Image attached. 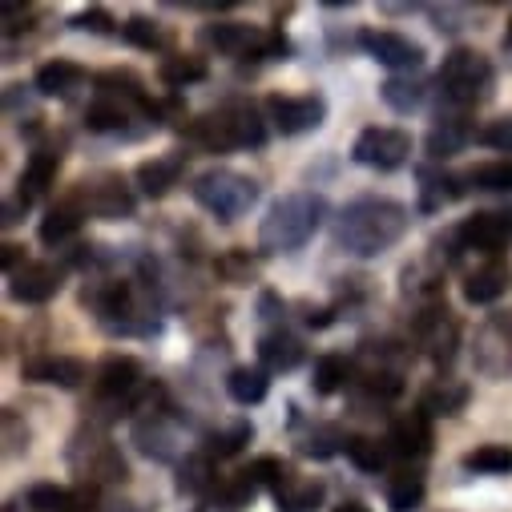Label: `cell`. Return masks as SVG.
<instances>
[{"label":"cell","instance_id":"cell-1","mask_svg":"<svg viewBox=\"0 0 512 512\" xmlns=\"http://www.w3.org/2000/svg\"><path fill=\"white\" fill-rule=\"evenodd\" d=\"M412 226L408 206L392 198H359L335 218V242L355 254V259H375V254L392 250Z\"/></svg>","mask_w":512,"mask_h":512},{"label":"cell","instance_id":"cell-2","mask_svg":"<svg viewBox=\"0 0 512 512\" xmlns=\"http://www.w3.org/2000/svg\"><path fill=\"white\" fill-rule=\"evenodd\" d=\"M323 214H327V202L311 190H299V194H287L279 198L263 226H259V246L267 254H283V250H299L319 226H323Z\"/></svg>","mask_w":512,"mask_h":512},{"label":"cell","instance_id":"cell-3","mask_svg":"<svg viewBox=\"0 0 512 512\" xmlns=\"http://www.w3.org/2000/svg\"><path fill=\"white\" fill-rule=\"evenodd\" d=\"M190 142H198L202 150L210 154H226V150H259L267 142V125L259 121L250 105H222L206 117H194L190 130H186Z\"/></svg>","mask_w":512,"mask_h":512},{"label":"cell","instance_id":"cell-4","mask_svg":"<svg viewBox=\"0 0 512 512\" xmlns=\"http://www.w3.org/2000/svg\"><path fill=\"white\" fill-rule=\"evenodd\" d=\"M190 190H194V202L202 210H210L214 218H222V222H234V218L250 214L254 202H259V194H263L259 182L238 174V170H206V174L194 178Z\"/></svg>","mask_w":512,"mask_h":512},{"label":"cell","instance_id":"cell-5","mask_svg":"<svg viewBox=\"0 0 512 512\" xmlns=\"http://www.w3.org/2000/svg\"><path fill=\"white\" fill-rule=\"evenodd\" d=\"M202 41H206L210 49L234 57V61H246V57H250V61H263V57L287 61V53H291V41H287L283 33H275V29H254V25H242V21H214V25L202 33Z\"/></svg>","mask_w":512,"mask_h":512},{"label":"cell","instance_id":"cell-6","mask_svg":"<svg viewBox=\"0 0 512 512\" xmlns=\"http://www.w3.org/2000/svg\"><path fill=\"white\" fill-rule=\"evenodd\" d=\"M436 81H440V89H444V97L452 105L468 109L480 97H488V89H492V61L484 53H476V49H452L444 57Z\"/></svg>","mask_w":512,"mask_h":512},{"label":"cell","instance_id":"cell-7","mask_svg":"<svg viewBox=\"0 0 512 512\" xmlns=\"http://www.w3.org/2000/svg\"><path fill=\"white\" fill-rule=\"evenodd\" d=\"M69 198L81 206L85 218L93 214V218L117 222V218H130L134 214V194H130V186H125L121 174H93V178L77 182V190Z\"/></svg>","mask_w":512,"mask_h":512},{"label":"cell","instance_id":"cell-8","mask_svg":"<svg viewBox=\"0 0 512 512\" xmlns=\"http://www.w3.org/2000/svg\"><path fill=\"white\" fill-rule=\"evenodd\" d=\"M351 158L367 170H400L408 158H412V134L408 130H396V125H371L363 130L351 146Z\"/></svg>","mask_w":512,"mask_h":512},{"label":"cell","instance_id":"cell-9","mask_svg":"<svg viewBox=\"0 0 512 512\" xmlns=\"http://www.w3.org/2000/svg\"><path fill=\"white\" fill-rule=\"evenodd\" d=\"M412 339H416V347H420L432 363H452V355H456V347H460V323H456V315L436 299V303H428V307L412 319Z\"/></svg>","mask_w":512,"mask_h":512},{"label":"cell","instance_id":"cell-10","mask_svg":"<svg viewBox=\"0 0 512 512\" xmlns=\"http://www.w3.org/2000/svg\"><path fill=\"white\" fill-rule=\"evenodd\" d=\"M267 113L275 121V130L283 138H295V134H311L327 121V101L319 93H299V97H283V93H271L267 97Z\"/></svg>","mask_w":512,"mask_h":512},{"label":"cell","instance_id":"cell-11","mask_svg":"<svg viewBox=\"0 0 512 512\" xmlns=\"http://www.w3.org/2000/svg\"><path fill=\"white\" fill-rule=\"evenodd\" d=\"M359 45H363L367 57H375L388 69H420L424 65V45H416L412 37L392 33V29H363Z\"/></svg>","mask_w":512,"mask_h":512},{"label":"cell","instance_id":"cell-12","mask_svg":"<svg viewBox=\"0 0 512 512\" xmlns=\"http://www.w3.org/2000/svg\"><path fill=\"white\" fill-rule=\"evenodd\" d=\"M456 238L468 250L500 254L512 242V210H476L472 218H464V226L456 230Z\"/></svg>","mask_w":512,"mask_h":512},{"label":"cell","instance_id":"cell-13","mask_svg":"<svg viewBox=\"0 0 512 512\" xmlns=\"http://www.w3.org/2000/svg\"><path fill=\"white\" fill-rule=\"evenodd\" d=\"M65 283V271L57 263H25L17 275H9V295L25 307L49 303Z\"/></svg>","mask_w":512,"mask_h":512},{"label":"cell","instance_id":"cell-14","mask_svg":"<svg viewBox=\"0 0 512 512\" xmlns=\"http://www.w3.org/2000/svg\"><path fill=\"white\" fill-rule=\"evenodd\" d=\"M138 388H142V363L134 355L113 351V355L101 359V367H97V392L105 400H117V404L125 400V404H130V396Z\"/></svg>","mask_w":512,"mask_h":512},{"label":"cell","instance_id":"cell-15","mask_svg":"<svg viewBox=\"0 0 512 512\" xmlns=\"http://www.w3.org/2000/svg\"><path fill=\"white\" fill-rule=\"evenodd\" d=\"M93 504H97L93 484H81V488L33 484L29 488V508H37V512H93Z\"/></svg>","mask_w":512,"mask_h":512},{"label":"cell","instance_id":"cell-16","mask_svg":"<svg viewBox=\"0 0 512 512\" xmlns=\"http://www.w3.org/2000/svg\"><path fill=\"white\" fill-rule=\"evenodd\" d=\"M388 444L396 456H428L432 452V416L428 412H404L392 420Z\"/></svg>","mask_w":512,"mask_h":512},{"label":"cell","instance_id":"cell-17","mask_svg":"<svg viewBox=\"0 0 512 512\" xmlns=\"http://www.w3.org/2000/svg\"><path fill=\"white\" fill-rule=\"evenodd\" d=\"M25 379H37V383H57V388H81L89 379V367L73 355H41V359H29L25 363Z\"/></svg>","mask_w":512,"mask_h":512},{"label":"cell","instance_id":"cell-18","mask_svg":"<svg viewBox=\"0 0 512 512\" xmlns=\"http://www.w3.org/2000/svg\"><path fill=\"white\" fill-rule=\"evenodd\" d=\"M323 496H327L323 480H315V476H299V472H287V480L275 488V504H279V512H315V508L323 504Z\"/></svg>","mask_w":512,"mask_h":512},{"label":"cell","instance_id":"cell-19","mask_svg":"<svg viewBox=\"0 0 512 512\" xmlns=\"http://www.w3.org/2000/svg\"><path fill=\"white\" fill-rule=\"evenodd\" d=\"M468 400H472L468 383H460V379H436V383H428L424 396H420V412H428V416H460L468 408Z\"/></svg>","mask_w":512,"mask_h":512},{"label":"cell","instance_id":"cell-20","mask_svg":"<svg viewBox=\"0 0 512 512\" xmlns=\"http://www.w3.org/2000/svg\"><path fill=\"white\" fill-rule=\"evenodd\" d=\"M33 85H37L41 97H69V93H77L85 85V69L77 61L57 57V61H49V65L37 69V81Z\"/></svg>","mask_w":512,"mask_h":512},{"label":"cell","instance_id":"cell-21","mask_svg":"<svg viewBox=\"0 0 512 512\" xmlns=\"http://www.w3.org/2000/svg\"><path fill=\"white\" fill-rule=\"evenodd\" d=\"M57 170H61V150H33V158H29V166L21 170V198L25 202H33V198H41L53 182H57Z\"/></svg>","mask_w":512,"mask_h":512},{"label":"cell","instance_id":"cell-22","mask_svg":"<svg viewBox=\"0 0 512 512\" xmlns=\"http://www.w3.org/2000/svg\"><path fill=\"white\" fill-rule=\"evenodd\" d=\"M182 166H186L182 154H166V158H150V162H142L134 178H138V186H142L146 198H162V194H170V186H178Z\"/></svg>","mask_w":512,"mask_h":512},{"label":"cell","instance_id":"cell-23","mask_svg":"<svg viewBox=\"0 0 512 512\" xmlns=\"http://www.w3.org/2000/svg\"><path fill=\"white\" fill-rule=\"evenodd\" d=\"M134 113H146L138 105H125V101H113V97H93V105L85 109V125L97 134H121L125 125L134 121ZM150 117V113H146Z\"/></svg>","mask_w":512,"mask_h":512},{"label":"cell","instance_id":"cell-24","mask_svg":"<svg viewBox=\"0 0 512 512\" xmlns=\"http://www.w3.org/2000/svg\"><path fill=\"white\" fill-rule=\"evenodd\" d=\"M472 138H480L472 125H468V117H440L436 125H432V134H428V154L440 162V158H452V154H460Z\"/></svg>","mask_w":512,"mask_h":512},{"label":"cell","instance_id":"cell-25","mask_svg":"<svg viewBox=\"0 0 512 512\" xmlns=\"http://www.w3.org/2000/svg\"><path fill=\"white\" fill-rule=\"evenodd\" d=\"M504 287H508V267L492 259V263H484L480 271H472L464 279V299L472 307H488V303H496L504 295Z\"/></svg>","mask_w":512,"mask_h":512},{"label":"cell","instance_id":"cell-26","mask_svg":"<svg viewBox=\"0 0 512 512\" xmlns=\"http://www.w3.org/2000/svg\"><path fill=\"white\" fill-rule=\"evenodd\" d=\"M259 359H263V371H295L303 363V343L287 331H267L259 339Z\"/></svg>","mask_w":512,"mask_h":512},{"label":"cell","instance_id":"cell-27","mask_svg":"<svg viewBox=\"0 0 512 512\" xmlns=\"http://www.w3.org/2000/svg\"><path fill=\"white\" fill-rule=\"evenodd\" d=\"M81 222H85V214H81V206L73 202V198H65V202H57L45 218H41V242L45 246H65L77 230H81Z\"/></svg>","mask_w":512,"mask_h":512},{"label":"cell","instance_id":"cell-28","mask_svg":"<svg viewBox=\"0 0 512 512\" xmlns=\"http://www.w3.org/2000/svg\"><path fill=\"white\" fill-rule=\"evenodd\" d=\"M267 375H271V371H263V367H234V371L226 375V392H230V400L242 404V408L263 404L267 392H271V379H267Z\"/></svg>","mask_w":512,"mask_h":512},{"label":"cell","instance_id":"cell-29","mask_svg":"<svg viewBox=\"0 0 512 512\" xmlns=\"http://www.w3.org/2000/svg\"><path fill=\"white\" fill-rule=\"evenodd\" d=\"M392 444L388 440H375V436H351L347 440V460L359 468V472H383L392 464Z\"/></svg>","mask_w":512,"mask_h":512},{"label":"cell","instance_id":"cell-30","mask_svg":"<svg viewBox=\"0 0 512 512\" xmlns=\"http://www.w3.org/2000/svg\"><path fill=\"white\" fill-rule=\"evenodd\" d=\"M424 496H428V484H424V476L420 472H396L392 480H388V508L392 512H416L420 504H424Z\"/></svg>","mask_w":512,"mask_h":512},{"label":"cell","instance_id":"cell-31","mask_svg":"<svg viewBox=\"0 0 512 512\" xmlns=\"http://www.w3.org/2000/svg\"><path fill=\"white\" fill-rule=\"evenodd\" d=\"M464 468L480 472V476H508L512 472V444H480L464 456Z\"/></svg>","mask_w":512,"mask_h":512},{"label":"cell","instance_id":"cell-32","mask_svg":"<svg viewBox=\"0 0 512 512\" xmlns=\"http://www.w3.org/2000/svg\"><path fill=\"white\" fill-rule=\"evenodd\" d=\"M93 480H109V484H125L130 480V468H125L121 452L109 444V440H97L93 444V456H89V468H85Z\"/></svg>","mask_w":512,"mask_h":512},{"label":"cell","instance_id":"cell-33","mask_svg":"<svg viewBox=\"0 0 512 512\" xmlns=\"http://www.w3.org/2000/svg\"><path fill=\"white\" fill-rule=\"evenodd\" d=\"M351 379V363L343 355H319L315 359V375H311V388L319 396H335L339 388H347Z\"/></svg>","mask_w":512,"mask_h":512},{"label":"cell","instance_id":"cell-34","mask_svg":"<svg viewBox=\"0 0 512 512\" xmlns=\"http://www.w3.org/2000/svg\"><path fill=\"white\" fill-rule=\"evenodd\" d=\"M162 81L170 85V89H186V85H198V81H206V61L202 57H186V53H174V57H166L162 61Z\"/></svg>","mask_w":512,"mask_h":512},{"label":"cell","instance_id":"cell-35","mask_svg":"<svg viewBox=\"0 0 512 512\" xmlns=\"http://www.w3.org/2000/svg\"><path fill=\"white\" fill-rule=\"evenodd\" d=\"M452 198H460V178L436 174V170H420V206L424 210H440Z\"/></svg>","mask_w":512,"mask_h":512},{"label":"cell","instance_id":"cell-36","mask_svg":"<svg viewBox=\"0 0 512 512\" xmlns=\"http://www.w3.org/2000/svg\"><path fill=\"white\" fill-rule=\"evenodd\" d=\"M379 97L388 101L396 113H412L424 105V81H412V77H388L379 85Z\"/></svg>","mask_w":512,"mask_h":512},{"label":"cell","instance_id":"cell-37","mask_svg":"<svg viewBox=\"0 0 512 512\" xmlns=\"http://www.w3.org/2000/svg\"><path fill=\"white\" fill-rule=\"evenodd\" d=\"M250 436H254V428L246 420H238V424H230L222 432H210L206 436V456H238L250 444Z\"/></svg>","mask_w":512,"mask_h":512},{"label":"cell","instance_id":"cell-38","mask_svg":"<svg viewBox=\"0 0 512 512\" xmlns=\"http://www.w3.org/2000/svg\"><path fill=\"white\" fill-rule=\"evenodd\" d=\"M347 440H351V436H343L335 424H319V428L299 444V452H303V456H315V460H327V456H335L339 448L347 452Z\"/></svg>","mask_w":512,"mask_h":512},{"label":"cell","instance_id":"cell-39","mask_svg":"<svg viewBox=\"0 0 512 512\" xmlns=\"http://www.w3.org/2000/svg\"><path fill=\"white\" fill-rule=\"evenodd\" d=\"M134 444L146 452V456H154V460H170V444H174V436H170V428L162 424V420H150V424H138V432H134Z\"/></svg>","mask_w":512,"mask_h":512},{"label":"cell","instance_id":"cell-40","mask_svg":"<svg viewBox=\"0 0 512 512\" xmlns=\"http://www.w3.org/2000/svg\"><path fill=\"white\" fill-rule=\"evenodd\" d=\"M468 182H472L476 190H492V194L512 190V162H508V158H504V162H484V166H476V170L468 174Z\"/></svg>","mask_w":512,"mask_h":512},{"label":"cell","instance_id":"cell-41","mask_svg":"<svg viewBox=\"0 0 512 512\" xmlns=\"http://www.w3.org/2000/svg\"><path fill=\"white\" fill-rule=\"evenodd\" d=\"M121 33H125V41H130V45H138V49H150V53L166 45V33H162L154 21H146V17L125 21V25H121Z\"/></svg>","mask_w":512,"mask_h":512},{"label":"cell","instance_id":"cell-42","mask_svg":"<svg viewBox=\"0 0 512 512\" xmlns=\"http://www.w3.org/2000/svg\"><path fill=\"white\" fill-rule=\"evenodd\" d=\"M182 492H206L214 488V476H210V456H190L182 464Z\"/></svg>","mask_w":512,"mask_h":512},{"label":"cell","instance_id":"cell-43","mask_svg":"<svg viewBox=\"0 0 512 512\" xmlns=\"http://www.w3.org/2000/svg\"><path fill=\"white\" fill-rule=\"evenodd\" d=\"M218 275H226L230 283H250L254 279V263H250V254L246 250H230L218 259Z\"/></svg>","mask_w":512,"mask_h":512},{"label":"cell","instance_id":"cell-44","mask_svg":"<svg viewBox=\"0 0 512 512\" xmlns=\"http://www.w3.org/2000/svg\"><path fill=\"white\" fill-rule=\"evenodd\" d=\"M69 25H73V29H81V33H97V37L117 33V21H113L105 9H85V13H77Z\"/></svg>","mask_w":512,"mask_h":512},{"label":"cell","instance_id":"cell-45","mask_svg":"<svg viewBox=\"0 0 512 512\" xmlns=\"http://www.w3.org/2000/svg\"><path fill=\"white\" fill-rule=\"evenodd\" d=\"M480 142L492 150H512V117H496L480 130Z\"/></svg>","mask_w":512,"mask_h":512},{"label":"cell","instance_id":"cell-46","mask_svg":"<svg viewBox=\"0 0 512 512\" xmlns=\"http://www.w3.org/2000/svg\"><path fill=\"white\" fill-rule=\"evenodd\" d=\"M0 263H5V271H9V275H17V271L29 263V259H25V246L9 242V246H5V254H0Z\"/></svg>","mask_w":512,"mask_h":512},{"label":"cell","instance_id":"cell-47","mask_svg":"<svg viewBox=\"0 0 512 512\" xmlns=\"http://www.w3.org/2000/svg\"><path fill=\"white\" fill-rule=\"evenodd\" d=\"M311 327H327L331 323V307H307V315H303Z\"/></svg>","mask_w":512,"mask_h":512},{"label":"cell","instance_id":"cell-48","mask_svg":"<svg viewBox=\"0 0 512 512\" xmlns=\"http://www.w3.org/2000/svg\"><path fill=\"white\" fill-rule=\"evenodd\" d=\"M335 512H371V508H367V504H359V500H343Z\"/></svg>","mask_w":512,"mask_h":512},{"label":"cell","instance_id":"cell-49","mask_svg":"<svg viewBox=\"0 0 512 512\" xmlns=\"http://www.w3.org/2000/svg\"><path fill=\"white\" fill-rule=\"evenodd\" d=\"M504 45H512V21H508V33H504Z\"/></svg>","mask_w":512,"mask_h":512}]
</instances>
